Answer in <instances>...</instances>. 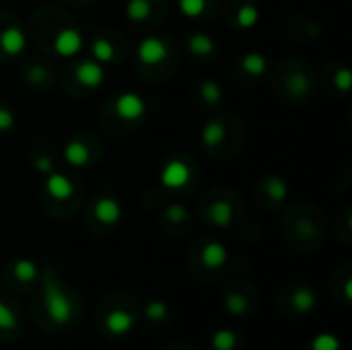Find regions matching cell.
Listing matches in <instances>:
<instances>
[{
  "label": "cell",
  "mask_w": 352,
  "mask_h": 350,
  "mask_svg": "<svg viewBox=\"0 0 352 350\" xmlns=\"http://www.w3.org/2000/svg\"><path fill=\"white\" fill-rule=\"evenodd\" d=\"M31 301V318L47 334L74 330L82 320V299L76 289L64 283L52 268L41 270L39 287Z\"/></svg>",
  "instance_id": "1"
},
{
  "label": "cell",
  "mask_w": 352,
  "mask_h": 350,
  "mask_svg": "<svg viewBox=\"0 0 352 350\" xmlns=\"http://www.w3.org/2000/svg\"><path fill=\"white\" fill-rule=\"evenodd\" d=\"M140 322V305L138 301L124 291H116L107 295L95 314L97 330L103 338L111 342L126 340Z\"/></svg>",
  "instance_id": "2"
},
{
  "label": "cell",
  "mask_w": 352,
  "mask_h": 350,
  "mask_svg": "<svg viewBox=\"0 0 352 350\" xmlns=\"http://www.w3.org/2000/svg\"><path fill=\"white\" fill-rule=\"evenodd\" d=\"M229 264L227 248L217 239H206L196 248L194 254V270L202 278H217L225 266Z\"/></svg>",
  "instance_id": "3"
},
{
  "label": "cell",
  "mask_w": 352,
  "mask_h": 350,
  "mask_svg": "<svg viewBox=\"0 0 352 350\" xmlns=\"http://www.w3.org/2000/svg\"><path fill=\"white\" fill-rule=\"evenodd\" d=\"M278 307L297 318L309 316L318 307V293L309 285H301V283L289 285L278 295Z\"/></svg>",
  "instance_id": "4"
},
{
  "label": "cell",
  "mask_w": 352,
  "mask_h": 350,
  "mask_svg": "<svg viewBox=\"0 0 352 350\" xmlns=\"http://www.w3.org/2000/svg\"><path fill=\"white\" fill-rule=\"evenodd\" d=\"M4 281L10 289H14L19 293H29L39 287L41 268L37 266V262H33L29 258H16L6 264Z\"/></svg>",
  "instance_id": "5"
},
{
  "label": "cell",
  "mask_w": 352,
  "mask_h": 350,
  "mask_svg": "<svg viewBox=\"0 0 352 350\" xmlns=\"http://www.w3.org/2000/svg\"><path fill=\"white\" fill-rule=\"evenodd\" d=\"M223 301H225L227 314L233 316V318H248L258 309L256 289L250 287L248 283H241V281H235V283L227 285Z\"/></svg>",
  "instance_id": "6"
},
{
  "label": "cell",
  "mask_w": 352,
  "mask_h": 350,
  "mask_svg": "<svg viewBox=\"0 0 352 350\" xmlns=\"http://www.w3.org/2000/svg\"><path fill=\"white\" fill-rule=\"evenodd\" d=\"M23 332H25V316L21 305L10 297L0 295V340L12 342Z\"/></svg>",
  "instance_id": "7"
},
{
  "label": "cell",
  "mask_w": 352,
  "mask_h": 350,
  "mask_svg": "<svg viewBox=\"0 0 352 350\" xmlns=\"http://www.w3.org/2000/svg\"><path fill=\"white\" fill-rule=\"evenodd\" d=\"M116 111L122 120L126 122H136L140 118H144L146 113V101L142 95L134 93V91H126L122 95L116 97Z\"/></svg>",
  "instance_id": "8"
},
{
  "label": "cell",
  "mask_w": 352,
  "mask_h": 350,
  "mask_svg": "<svg viewBox=\"0 0 352 350\" xmlns=\"http://www.w3.org/2000/svg\"><path fill=\"white\" fill-rule=\"evenodd\" d=\"M136 56L144 66H157L169 56V47H167L163 37L151 35V37H144L140 41V45L136 50Z\"/></svg>",
  "instance_id": "9"
},
{
  "label": "cell",
  "mask_w": 352,
  "mask_h": 350,
  "mask_svg": "<svg viewBox=\"0 0 352 350\" xmlns=\"http://www.w3.org/2000/svg\"><path fill=\"white\" fill-rule=\"evenodd\" d=\"M93 217L101 227L111 229L122 221V204L111 196H101L93 204Z\"/></svg>",
  "instance_id": "10"
},
{
  "label": "cell",
  "mask_w": 352,
  "mask_h": 350,
  "mask_svg": "<svg viewBox=\"0 0 352 350\" xmlns=\"http://www.w3.org/2000/svg\"><path fill=\"white\" fill-rule=\"evenodd\" d=\"M140 320H144L153 328H167L173 320L171 305L163 299H151L140 307Z\"/></svg>",
  "instance_id": "11"
},
{
  "label": "cell",
  "mask_w": 352,
  "mask_h": 350,
  "mask_svg": "<svg viewBox=\"0 0 352 350\" xmlns=\"http://www.w3.org/2000/svg\"><path fill=\"white\" fill-rule=\"evenodd\" d=\"M161 184L169 190H179L184 188L188 182H190V167L186 161L182 159H171L165 163V167L161 169V175H159Z\"/></svg>",
  "instance_id": "12"
},
{
  "label": "cell",
  "mask_w": 352,
  "mask_h": 350,
  "mask_svg": "<svg viewBox=\"0 0 352 350\" xmlns=\"http://www.w3.org/2000/svg\"><path fill=\"white\" fill-rule=\"evenodd\" d=\"M54 50H56V54L62 56V58H72V56H76V54L82 50V35H80V31L74 29V27L62 29V31L56 35V39H54Z\"/></svg>",
  "instance_id": "13"
},
{
  "label": "cell",
  "mask_w": 352,
  "mask_h": 350,
  "mask_svg": "<svg viewBox=\"0 0 352 350\" xmlns=\"http://www.w3.org/2000/svg\"><path fill=\"white\" fill-rule=\"evenodd\" d=\"M74 76L82 87L97 89L105 80V70H103V64H99L97 60H85L76 66Z\"/></svg>",
  "instance_id": "14"
},
{
  "label": "cell",
  "mask_w": 352,
  "mask_h": 350,
  "mask_svg": "<svg viewBox=\"0 0 352 350\" xmlns=\"http://www.w3.org/2000/svg\"><path fill=\"white\" fill-rule=\"evenodd\" d=\"M27 45L25 31L19 25H8L0 31V50L6 56H19Z\"/></svg>",
  "instance_id": "15"
},
{
  "label": "cell",
  "mask_w": 352,
  "mask_h": 350,
  "mask_svg": "<svg viewBox=\"0 0 352 350\" xmlns=\"http://www.w3.org/2000/svg\"><path fill=\"white\" fill-rule=\"evenodd\" d=\"M45 192L52 200L64 202L74 194V186L64 173L52 171V173H47V179H45Z\"/></svg>",
  "instance_id": "16"
},
{
  "label": "cell",
  "mask_w": 352,
  "mask_h": 350,
  "mask_svg": "<svg viewBox=\"0 0 352 350\" xmlns=\"http://www.w3.org/2000/svg\"><path fill=\"white\" fill-rule=\"evenodd\" d=\"M206 219L210 225L219 227V229H227L235 223V208L231 202L227 200H217L210 204L208 212H206Z\"/></svg>",
  "instance_id": "17"
},
{
  "label": "cell",
  "mask_w": 352,
  "mask_h": 350,
  "mask_svg": "<svg viewBox=\"0 0 352 350\" xmlns=\"http://www.w3.org/2000/svg\"><path fill=\"white\" fill-rule=\"evenodd\" d=\"M210 350H243V336L233 328H221L210 336Z\"/></svg>",
  "instance_id": "18"
},
{
  "label": "cell",
  "mask_w": 352,
  "mask_h": 350,
  "mask_svg": "<svg viewBox=\"0 0 352 350\" xmlns=\"http://www.w3.org/2000/svg\"><path fill=\"white\" fill-rule=\"evenodd\" d=\"M332 293L336 297V301L344 307H349L352 303V276L351 268H342L340 272H336L334 283H332Z\"/></svg>",
  "instance_id": "19"
},
{
  "label": "cell",
  "mask_w": 352,
  "mask_h": 350,
  "mask_svg": "<svg viewBox=\"0 0 352 350\" xmlns=\"http://www.w3.org/2000/svg\"><path fill=\"white\" fill-rule=\"evenodd\" d=\"M64 159L72 167H85L89 163V146L82 140L74 138L64 146Z\"/></svg>",
  "instance_id": "20"
},
{
  "label": "cell",
  "mask_w": 352,
  "mask_h": 350,
  "mask_svg": "<svg viewBox=\"0 0 352 350\" xmlns=\"http://www.w3.org/2000/svg\"><path fill=\"white\" fill-rule=\"evenodd\" d=\"M200 138H202V144L208 146V149H217L219 144H223V140H225V126H223V122L210 120L208 124H204Z\"/></svg>",
  "instance_id": "21"
},
{
  "label": "cell",
  "mask_w": 352,
  "mask_h": 350,
  "mask_svg": "<svg viewBox=\"0 0 352 350\" xmlns=\"http://www.w3.org/2000/svg\"><path fill=\"white\" fill-rule=\"evenodd\" d=\"M241 68L243 72H248L250 76H262L266 74V68H268V62L262 54L258 52H250L241 58Z\"/></svg>",
  "instance_id": "22"
},
{
  "label": "cell",
  "mask_w": 352,
  "mask_h": 350,
  "mask_svg": "<svg viewBox=\"0 0 352 350\" xmlns=\"http://www.w3.org/2000/svg\"><path fill=\"white\" fill-rule=\"evenodd\" d=\"M305 350H344L340 338L332 332H320L318 336H314L309 340V344L305 347Z\"/></svg>",
  "instance_id": "23"
},
{
  "label": "cell",
  "mask_w": 352,
  "mask_h": 350,
  "mask_svg": "<svg viewBox=\"0 0 352 350\" xmlns=\"http://www.w3.org/2000/svg\"><path fill=\"white\" fill-rule=\"evenodd\" d=\"M188 45H190L192 54H196V56H210L214 52V47H217L214 39L208 33H194L190 37Z\"/></svg>",
  "instance_id": "24"
},
{
  "label": "cell",
  "mask_w": 352,
  "mask_h": 350,
  "mask_svg": "<svg viewBox=\"0 0 352 350\" xmlns=\"http://www.w3.org/2000/svg\"><path fill=\"white\" fill-rule=\"evenodd\" d=\"M151 12H153L151 0H128V4H126V17L132 23H140V21L148 19Z\"/></svg>",
  "instance_id": "25"
},
{
  "label": "cell",
  "mask_w": 352,
  "mask_h": 350,
  "mask_svg": "<svg viewBox=\"0 0 352 350\" xmlns=\"http://www.w3.org/2000/svg\"><path fill=\"white\" fill-rule=\"evenodd\" d=\"M91 52H93V60H97L99 64H109L116 58V47L105 37L95 39L93 45H91Z\"/></svg>",
  "instance_id": "26"
},
{
  "label": "cell",
  "mask_w": 352,
  "mask_h": 350,
  "mask_svg": "<svg viewBox=\"0 0 352 350\" xmlns=\"http://www.w3.org/2000/svg\"><path fill=\"white\" fill-rule=\"evenodd\" d=\"M258 21H260V8L256 4H243L237 10L235 23L239 29H252L254 25H258Z\"/></svg>",
  "instance_id": "27"
},
{
  "label": "cell",
  "mask_w": 352,
  "mask_h": 350,
  "mask_svg": "<svg viewBox=\"0 0 352 350\" xmlns=\"http://www.w3.org/2000/svg\"><path fill=\"white\" fill-rule=\"evenodd\" d=\"M200 95H202V99H204L206 103L217 105V103H221V99H223V89L219 87V83L206 78V80L200 83Z\"/></svg>",
  "instance_id": "28"
},
{
  "label": "cell",
  "mask_w": 352,
  "mask_h": 350,
  "mask_svg": "<svg viewBox=\"0 0 352 350\" xmlns=\"http://www.w3.org/2000/svg\"><path fill=\"white\" fill-rule=\"evenodd\" d=\"M165 223H169L171 227H182V225H186L188 223V208L186 206H182V204H171V206H167L165 208Z\"/></svg>",
  "instance_id": "29"
},
{
  "label": "cell",
  "mask_w": 352,
  "mask_h": 350,
  "mask_svg": "<svg viewBox=\"0 0 352 350\" xmlns=\"http://www.w3.org/2000/svg\"><path fill=\"white\" fill-rule=\"evenodd\" d=\"M177 6H179L184 17L198 19L206 10V0H177Z\"/></svg>",
  "instance_id": "30"
},
{
  "label": "cell",
  "mask_w": 352,
  "mask_h": 350,
  "mask_svg": "<svg viewBox=\"0 0 352 350\" xmlns=\"http://www.w3.org/2000/svg\"><path fill=\"white\" fill-rule=\"evenodd\" d=\"M266 188H268V196L274 202H283L287 198V194H289V188H287L285 179H280V177H268Z\"/></svg>",
  "instance_id": "31"
},
{
  "label": "cell",
  "mask_w": 352,
  "mask_h": 350,
  "mask_svg": "<svg viewBox=\"0 0 352 350\" xmlns=\"http://www.w3.org/2000/svg\"><path fill=\"white\" fill-rule=\"evenodd\" d=\"M334 83H336V87L340 89V91H349L351 89V72H349V68H338V72H336V76H334Z\"/></svg>",
  "instance_id": "32"
},
{
  "label": "cell",
  "mask_w": 352,
  "mask_h": 350,
  "mask_svg": "<svg viewBox=\"0 0 352 350\" xmlns=\"http://www.w3.org/2000/svg\"><path fill=\"white\" fill-rule=\"evenodd\" d=\"M33 167H35V171H39V173H45V175L54 171L52 159H50L47 155H39V157H35V159H33Z\"/></svg>",
  "instance_id": "33"
},
{
  "label": "cell",
  "mask_w": 352,
  "mask_h": 350,
  "mask_svg": "<svg viewBox=\"0 0 352 350\" xmlns=\"http://www.w3.org/2000/svg\"><path fill=\"white\" fill-rule=\"evenodd\" d=\"M14 126V113L8 107H0V132H8Z\"/></svg>",
  "instance_id": "34"
},
{
  "label": "cell",
  "mask_w": 352,
  "mask_h": 350,
  "mask_svg": "<svg viewBox=\"0 0 352 350\" xmlns=\"http://www.w3.org/2000/svg\"><path fill=\"white\" fill-rule=\"evenodd\" d=\"M161 350H196L192 344H184V342H175V344H169V347H165V349Z\"/></svg>",
  "instance_id": "35"
}]
</instances>
